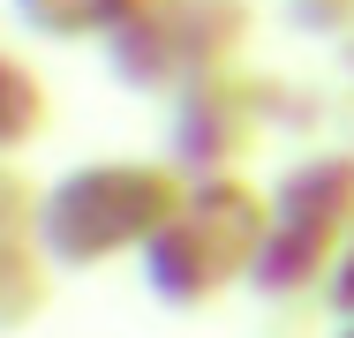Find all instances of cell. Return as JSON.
<instances>
[{
    "mask_svg": "<svg viewBox=\"0 0 354 338\" xmlns=\"http://www.w3.org/2000/svg\"><path fill=\"white\" fill-rule=\"evenodd\" d=\"M257 8L249 0H143L121 23V38L106 46V68L121 90L136 98H181L189 83H204L218 68H241Z\"/></svg>",
    "mask_w": 354,
    "mask_h": 338,
    "instance_id": "5",
    "label": "cell"
},
{
    "mask_svg": "<svg viewBox=\"0 0 354 338\" xmlns=\"http://www.w3.org/2000/svg\"><path fill=\"white\" fill-rule=\"evenodd\" d=\"M324 121V98L301 90L294 75H257V68H218L204 83H189L166 106V158L189 181H226L241 173V158L264 135H309Z\"/></svg>",
    "mask_w": 354,
    "mask_h": 338,
    "instance_id": "4",
    "label": "cell"
},
{
    "mask_svg": "<svg viewBox=\"0 0 354 338\" xmlns=\"http://www.w3.org/2000/svg\"><path fill=\"white\" fill-rule=\"evenodd\" d=\"M53 301L46 256V188L8 158L0 166V331H30Z\"/></svg>",
    "mask_w": 354,
    "mask_h": 338,
    "instance_id": "6",
    "label": "cell"
},
{
    "mask_svg": "<svg viewBox=\"0 0 354 338\" xmlns=\"http://www.w3.org/2000/svg\"><path fill=\"white\" fill-rule=\"evenodd\" d=\"M53 121V98H46V75L30 61H15V53H0V166L23 150V143H38Z\"/></svg>",
    "mask_w": 354,
    "mask_h": 338,
    "instance_id": "8",
    "label": "cell"
},
{
    "mask_svg": "<svg viewBox=\"0 0 354 338\" xmlns=\"http://www.w3.org/2000/svg\"><path fill=\"white\" fill-rule=\"evenodd\" d=\"M324 308L332 316H354V248H347V264H339V278H332V293H324Z\"/></svg>",
    "mask_w": 354,
    "mask_h": 338,
    "instance_id": "9",
    "label": "cell"
},
{
    "mask_svg": "<svg viewBox=\"0 0 354 338\" xmlns=\"http://www.w3.org/2000/svg\"><path fill=\"white\" fill-rule=\"evenodd\" d=\"M189 196L174 158H83L46 181V256L53 270H106L143 256Z\"/></svg>",
    "mask_w": 354,
    "mask_h": 338,
    "instance_id": "1",
    "label": "cell"
},
{
    "mask_svg": "<svg viewBox=\"0 0 354 338\" xmlns=\"http://www.w3.org/2000/svg\"><path fill=\"white\" fill-rule=\"evenodd\" d=\"M332 338H354V316H339V331H332Z\"/></svg>",
    "mask_w": 354,
    "mask_h": 338,
    "instance_id": "10",
    "label": "cell"
},
{
    "mask_svg": "<svg viewBox=\"0 0 354 338\" xmlns=\"http://www.w3.org/2000/svg\"><path fill=\"white\" fill-rule=\"evenodd\" d=\"M354 248V150L317 143L272 173V233L249 270L257 301H324Z\"/></svg>",
    "mask_w": 354,
    "mask_h": 338,
    "instance_id": "2",
    "label": "cell"
},
{
    "mask_svg": "<svg viewBox=\"0 0 354 338\" xmlns=\"http://www.w3.org/2000/svg\"><path fill=\"white\" fill-rule=\"evenodd\" d=\"M264 233H272V188H257L249 173L189 181L166 233L143 248V286L166 308H212L218 293L249 286V270L264 256Z\"/></svg>",
    "mask_w": 354,
    "mask_h": 338,
    "instance_id": "3",
    "label": "cell"
},
{
    "mask_svg": "<svg viewBox=\"0 0 354 338\" xmlns=\"http://www.w3.org/2000/svg\"><path fill=\"white\" fill-rule=\"evenodd\" d=\"M8 8H15V23H23L30 38H46V46H98V53H106L143 0H8Z\"/></svg>",
    "mask_w": 354,
    "mask_h": 338,
    "instance_id": "7",
    "label": "cell"
}]
</instances>
